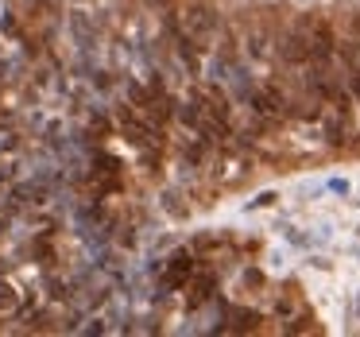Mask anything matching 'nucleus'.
I'll return each mask as SVG.
<instances>
[{
	"label": "nucleus",
	"instance_id": "nucleus-1",
	"mask_svg": "<svg viewBox=\"0 0 360 337\" xmlns=\"http://www.w3.org/2000/svg\"><path fill=\"white\" fill-rule=\"evenodd\" d=\"M194 272H198V256H194V248H179V252H171V256H167V264H163L159 303H167V298H171L179 287H190Z\"/></svg>",
	"mask_w": 360,
	"mask_h": 337
},
{
	"label": "nucleus",
	"instance_id": "nucleus-2",
	"mask_svg": "<svg viewBox=\"0 0 360 337\" xmlns=\"http://www.w3.org/2000/svg\"><path fill=\"white\" fill-rule=\"evenodd\" d=\"M244 101H248V109L256 113L259 120H283V117H290L287 94H283L279 86H271V82H267V86H252Z\"/></svg>",
	"mask_w": 360,
	"mask_h": 337
},
{
	"label": "nucleus",
	"instance_id": "nucleus-3",
	"mask_svg": "<svg viewBox=\"0 0 360 337\" xmlns=\"http://www.w3.org/2000/svg\"><path fill=\"white\" fill-rule=\"evenodd\" d=\"M182 32L194 35L198 43L213 39V35L221 32V12L213 8V4H205V0H194V4L182 8Z\"/></svg>",
	"mask_w": 360,
	"mask_h": 337
},
{
	"label": "nucleus",
	"instance_id": "nucleus-4",
	"mask_svg": "<svg viewBox=\"0 0 360 337\" xmlns=\"http://www.w3.org/2000/svg\"><path fill=\"white\" fill-rule=\"evenodd\" d=\"M306 43H310V63H318V66H329V58L337 55L333 27L326 20H310L306 24Z\"/></svg>",
	"mask_w": 360,
	"mask_h": 337
},
{
	"label": "nucleus",
	"instance_id": "nucleus-5",
	"mask_svg": "<svg viewBox=\"0 0 360 337\" xmlns=\"http://www.w3.org/2000/svg\"><path fill=\"white\" fill-rule=\"evenodd\" d=\"M279 58L287 66H306L310 63V43H306V27H290V32L279 35Z\"/></svg>",
	"mask_w": 360,
	"mask_h": 337
},
{
	"label": "nucleus",
	"instance_id": "nucleus-6",
	"mask_svg": "<svg viewBox=\"0 0 360 337\" xmlns=\"http://www.w3.org/2000/svg\"><path fill=\"white\" fill-rule=\"evenodd\" d=\"M171 47H174V58L186 66V78H198V74H202V51H198L202 43H198L194 35L182 32V35H174V39H171Z\"/></svg>",
	"mask_w": 360,
	"mask_h": 337
},
{
	"label": "nucleus",
	"instance_id": "nucleus-7",
	"mask_svg": "<svg viewBox=\"0 0 360 337\" xmlns=\"http://www.w3.org/2000/svg\"><path fill=\"white\" fill-rule=\"evenodd\" d=\"M213 295H217V275L213 272H194V279H190V295H186V310H202Z\"/></svg>",
	"mask_w": 360,
	"mask_h": 337
},
{
	"label": "nucleus",
	"instance_id": "nucleus-8",
	"mask_svg": "<svg viewBox=\"0 0 360 337\" xmlns=\"http://www.w3.org/2000/svg\"><path fill=\"white\" fill-rule=\"evenodd\" d=\"M225 329L229 333H252L259 329V314L256 310H244V306H225Z\"/></svg>",
	"mask_w": 360,
	"mask_h": 337
},
{
	"label": "nucleus",
	"instance_id": "nucleus-9",
	"mask_svg": "<svg viewBox=\"0 0 360 337\" xmlns=\"http://www.w3.org/2000/svg\"><path fill=\"white\" fill-rule=\"evenodd\" d=\"M244 51H248V58L264 63V58L271 55V35H267L264 27H252V32L244 35Z\"/></svg>",
	"mask_w": 360,
	"mask_h": 337
},
{
	"label": "nucleus",
	"instance_id": "nucleus-10",
	"mask_svg": "<svg viewBox=\"0 0 360 337\" xmlns=\"http://www.w3.org/2000/svg\"><path fill=\"white\" fill-rule=\"evenodd\" d=\"M20 306H24V295H20V291L12 287L8 279H0V322H4V318H16Z\"/></svg>",
	"mask_w": 360,
	"mask_h": 337
},
{
	"label": "nucleus",
	"instance_id": "nucleus-11",
	"mask_svg": "<svg viewBox=\"0 0 360 337\" xmlns=\"http://www.w3.org/2000/svg\"><path fill=\"white\" fill-rule=\"evenodd\" d=\"M43 287H47V298H51V303H70V298H74L70 283L58 279V275H43Z\"/></svg>",
	"mask_w": 360,
	"mask_h": 337
},
{
	"label": "nucleus",
	"instance_id": "nucleus-12",
	"mask_svg": "<svg viewBox=\"0 0 360 337\" xmlns=\"http://www.w3.org/2000/svg\"><path fill=\"white\" fill-rule=\"evenodd\" d=\"M341 55H345V63H349V70H352V74H360V35H356V39L345 43Z\"/></svg>",
	"mask_w": 360,
	"mask_h": 337
},
{
	"label": "nucleus",
	"instance_id": "nucleus-13",
	"mask_svg": "<svg viewBox=\"0 0 360 337\" xmlns=\"http://www.w3.org/2000/svg\"><path fill=\"white\" fill-rule=\"evenodd\" d=\"M16 174H20L16 163H4V167H0V186H12V182H16Z\"/></svg>",
	"mask_w": 360,
	"mask_h": 337
},
{
	"label": "nucleus",
	"instance_id": "nucleus-14",
	"mask_svg": "<svg viewBox=\"0 0 360 337\" xmlns=\"http://www.w3.org/2000/svg\"><path fill=\"white\" fill-rule=\"evenodd\" d=\"M163 205L174 213V217H186V205L179 202V194H167V198H163Z\"/></svg>",
	"mask_w": 360,
	"mask_h": 337
},
{
	"label": "nucleus",
	"instance_id": "nucleus-15",
	"mask_svg": "<svg viewBox=\"0 0 360 337\" xmlns=\"http://www.w3.org/2000/svg\"><path fill=\"white\" fill-rule=\"evenodd\" d=\"M244 283H252V287H259V283H264V275H259L256 267H248V272H244Z\"/></svg>",
	"mask_w": 360,
	"mask_h": 337
},
{
	"label": "nucleus",
	"instance_id": "nucleus-16",
	"mask_svg": "<svg viewBox=\"0 0 360 337\" xmlns=\"http://www.w3.org/2000/svg\"><path fill=\"white\" fill-rule=\"evenodd\" d=\"M329 190H337V194H349V182H345V179H333V182H329Z\"/></svg>",
	"mask_w": 360,
	"mask_h": 337
},
{
	"label": "nucleus",
	"instance_id": "nucleus-17",
	"mask_svg": "<svg viewBox=\"0 0 360 337\" xmlns=\"http://www.w3.org/2000/svg\"><path fill=\"white\" fill-rule=\"evenodd\" d=\"M271 202H275V194H259L256 202H252V210H256V205H271Z\"/></svg>",
	"mask_w": 360,
	"mask_h": 337
},
{
	"label": "nucleus",
	"instance_id": "nucleus-18",
	"mask_svg": "<svg viewBox=\"0 0 360 337\" xmlns=\"http://www.w3.org/2000/svg\"><path fill=\"white\" fill-rule=\"evenodd\" d=\"M352 94L360 97V74H352Z\"/></svg>",
	"mask_w": 360,
	"mask_h": 337
}]
</instances>
